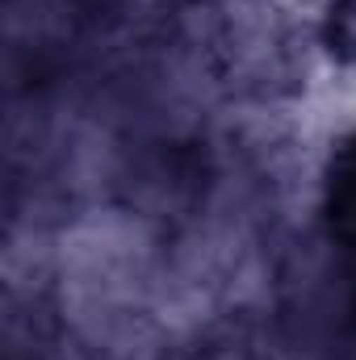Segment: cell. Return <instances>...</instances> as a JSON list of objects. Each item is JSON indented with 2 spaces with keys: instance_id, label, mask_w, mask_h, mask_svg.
I'll return each mask as SVG.
<instances>
[{
  "instance_id": "6da1fadb",
  "label": "cell",
  "mask_w": 356,
  "mask_h": 360,
  "mask_svg": "<svg viewBox=\"0 0 356 360\" xmlns=\"http://www.w3.org/2000/svg\"><path fill=\"white\" fill-rule=\"evenodd\" d=\"M323 210H327L331 235L356 248V134L348 143H340V151L331 155L327 184H323Z\"/></svg>"
},
{
  "instance_id": "7a4b0ae2",
  "label": "cell",
  "mask_w": 356,
  "mask_h": 360,
  "mask_svg": "<svg viewBox=\"0 0 356 360\" xmlns=\"http://www.w3.org/2000/svg\"><path fill=\"white\" fill-rule=\"evenodd\" d=\"M323 38H327L336 59L356 63V0H327Z\"/></svg>"
}]
</instances>
